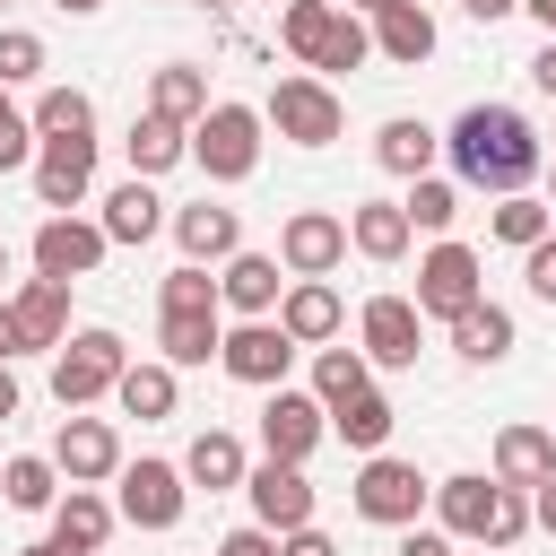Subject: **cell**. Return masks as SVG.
Wrapping results in <instances>:
<instances>
[{
	"label": "cell",
	"instance_id": "6da1fadb",
	"mask_svg": "<svg viewBox=\"0 0 556 556\" xmlns=\"http://www.w3.org/2000/svg\"><path fill=\"white\" fill-rule=\"evenodd\" d=\"M443 156H452V182H460V191L513 200V191H530V182H539L547 139H539V122H530V113H513V104H469V113L443 130Z\"/></svg>",
	"mask_w": 556,
	"mask_h": 556
},
{
	"label": "cell",
	"instance_id": "7a4b0ae2",
	"mask_svg": "<svg viewBox=\"0 0 556 556\" xmlns=\"http://www.w3.org/2000/svg\"><path fill=\"white\" fill-rule=\"evenodd\" d=\"M122 365H130V348H122V330H104V321H87V330H70V339L52 348V400H61V417H78V408H96V400H113V382H122Z\"/></svg>",
	"mask_w": 556,
	"mask_h": 556
},
{
	"label": "cell",
	"instance_id": "3957f363",
	"mask_svg": "<svg viewBox=\"0 0 556 556\" xmlns=\"http://www.w3.org/2000/svg\"><path fill=\"white\" fill-rule=\"evenodd\" d=\"M261 122H269L287 148H330V139L348 130V104H339V87H330V78H313V70H287V78L261 96Z\"/></svg>",
	"mask_w": 556,
	"mask_h": 556
},
{
	"label": "cell",
	"instance_id": "277c9868",
	"mask_svg": "<svg viewBox=\"0 0 556 556\" xmlns=\"http://www.w3.org/2000/svg\"><path fill=\"white\" fill-rule=\"evenodd\" d=\"M261 104H235V96H217L200 122H191V165L208 174V182H252V165H261Z\"/></svg>",
	"mask_w": 556,
	"mask_h": 556
},
{
	"label": "cell",
	"instance_id": "5b68a950",
	"mask_svg": "<svg viewBox=\"0 0 556 556\" xmlns=\"http://www.w3.org/2000/svg\"><path fill=\"white\" fill-rule=\"evenodd\" d=\"M348 504H356L374 530H417V513L434 504V478H417V460H400V452H365Z\"/></svg>",
	"mask_w": 556,
	"mask_h": 556
},
{
	"label": "cell",
	"instance_id": "8992f818",
	"mask_svg": "<svg viewBox=\"0 0 556 556\" xmlns=\"http://www.w3.org/2000/svg\"><path fill=\"white\" fill-rule=\"evenodd\" d=\"M122 495H113V513L130 521V530H174L182 521V504H191V478H182V460H122V478H113Z\"/></svg>",
	"mask_w": 556,
	"mask_h": 556
},
{
	"label": "cell",
	"instance_id": "52a82bcc",
	"mask_svg": "<svg viewBox=\"0 0 556 556\" xmlns=\"http://www.w3.org/2000/svg\"><path fill=\"white\" fill-rule=\"evenodd\" d=\"M295 339L278 330V321H226V339H217V365L243 382V391H278L287 374H295Z\"/></svg>",
	"mask_w": 556,
	"mask_h": 556
},
{
	"label": "cell",
	"instance_id": "ba28073f",
	"mask_svg": "<svg viewBox=\"0 0 556 556\" xmlns=\"http://www.w3.org/2000/svg\"><path fill=\"white\" fill-rule=\"evenodd\" d=\"M35 200H43V217H70V208H87V191H96V130L87 139H35Z\"/></svg>",
	"mask_w": 556,
	"mask_h": 556
},
{
	"label": "cell",
	"instance_id": "9c48e42d",
	"mask_svg": "<svg viewBox=\"0 0 556 556\" xmlns=\"http://www.w3.org/2000/svg\"><path fill=\"white\" fill-rule=\"evenodd\" d=\"M26 252H35V278L78 287V278H96V269H104V252H113V243H104V226H96V217H78V208H70V217H43Z\"/></svg>",
	"mask_w": 556,
	"mask_h": 556
},
{
	"label": "cell",
	"instance_id": "30bf717a",
	"mask_svg": "<svg viewBox=\"0 0 556 556\" xmlns=\"http://www.w3.org/2000/svg\"><path fill=\"white\" fill-rule=\"evenodd\" d=\"M478 295H486V278H478V252L443 235V243L417 261V295H408V304H417L426 321H452V313H469Z\"/></svg>",
	"mask_w": 556,
	"mask_h": 556
},
{
	"label": "cell",
	"instance_id": "8fae6325",
	"mask_svg": "<svg viewBox=\"0 0 556 556\" xmlns=\"http://www.w3.org/2000/svg\"><path fill=\"white\" fill-rule=\"evenodd\" d=\"M321 434H330V408H321L313 391H287V382H278V391L261 400V460H295V469H304V460L321 452Z\"/></svg>",
	"mask_w": 556,
	"mask_h": 556
},
{
	"label": "cell",
	"instance_id": "7c38bea8",
	"mask_svg": "<svg viewBox=\"0 0 556 556\" xmlns=\"http://www.w3.org/2000/svg\"><path fill=\"white\" fill-rule=\"evenodd\" d=\"M348 261V217L339 208H287L278 226V269L287 278H330Z\"/></svg>",
	"mask_w": 556,
	"mask_h": 556
},
{
	"label": "cell",
	"instance_id": "4fadbf2b",
	"mask_svg": "<svg viewBox=\"0 0 556 556\" xmlns=\"http://www.w3.org/2000/svg\"><path fill=\"white\" fill-rule=\"evenodd\" d=\"M0 304H9L17 356H52V348L70 339V287H61V278H17Z\"/></svg>",
	"mask_w": 556,
	"mask_h": 556
},
{
	"label": "cell",
	"instance_id": "5bb4252c",
	"mask_svg": "<svg viewBox=\"0 0 556 556\" xmlns=\"http://www.w3.org/2000/svg\"><path fill=\"white\" fill-rule=\"evenodd\" d=\"M417 348H426V313H417L408 295H365V313H356V356H365V365H417Z\"/></svg>",
	"mask_w": 556,
	"mask_h": 556
},
{
	"label": "cell",
	"instance_id": "9a60e30c",
	"mask_svg": "<svg viewBox=\"0 0 556 556\" xmlns=\"http://www.w3.org/2000/svg\"><path fill=\"white\" fill-rule=\"evenodd\" d=\"M52 469H61V486H104V478H122V434H113V417H61Z\"/></svg>",
	"mask_w": 556,
	"mask_h": 556
},
{
	"label": "cell",
	"instance_id": "2e32d148",
	"mask_svg": "<svg viewBox=\"0 0 556 556\" xmlns=\"http://www.w3.org/2000/svg\"><path fill=\"white\" fill-rule=\"evenodd\" d=\"M243 495H252V521H261L269 539H287V530L313 521V478H304L295 460H252V469H243Z\"/></svg>",
	"mask_w": 556,
	"mask_h": 556
},
{
	"label": "cell",
	"instance_id": "e0dca14e",
	"mask_svg": "<svg viewBox=\"0 0 556 556\" xmlns=\"http://www.w3.org/2000/svg\"><path fill=\"white\" fill-rule=\"evenodd\" d=\"M278 295H287L278 252H235V261H217V313H235V321H269Z\"/></svg>",
	"mask_w": 556,
	"mask_h": 556
},
{
	"label": "cell",
	"instance_id": "ac0fdd59",
	"mask_svg": "<svg viewBox=\"0 0 556 556\" xmlns=\"http://www.w3.org/2000/svg\"><path fill=\"white\" fill-rule=\"evenodd\" d=\"M495 504H504V486L486 478V469H460V478H434V530L443 539H495Z\"/></svg>",
	"mask_w": 556,
	"mask_h": 556
},
{
	"label": "cell",
	"instance_id": "d6986e66",
	"mask_svg": "<svg viewBox=\"0 0 556 556\" xmlns=\"http://www.w3.org/2000/svg\"><path fill=\"white\" fill-rule=\"evenodd\" d=\"M295 348H330L339 330H348V304H339V287L330 278H287V295H278V313H269Z\"/></svg>",
	"mask_w": 556,
	"mask_h": 556
},
{
	"label": "cell",
	"instance_id": "ffe728a7",
	"mask_svg": "<svg viewBox=\"0 0 556 556\" xmlns=\"http://www.w3.org/2000/svg\"><path fill=\"white\" fill-rule=\"evenodd\" d=\"M165 226H174L182 261H200V269H217V261H235V252H243V217H235L226 200H191V208H174Z\"/></svg>",
	"mask_w": 556,
	"mask_h": 556
},
{
	"label": "cell",
	"instance_id": "44dd1931",
	"mask_svg": "<svg viewBox=\"0 0 556 556\" xmlns=\"http://www.w3.org/2000/svg\"><path fill=\"white\" fill-rule=\"evenodd\" d=\"M486 478L495 486H539V478H556V434L547 426H495V452H486Z\"/></svg>",
	"mask_w": 556,
	"mask_h": 556
},
{
	"label": "cell",
	"instance_id": "7402d4cb",
	"mask_svg": "<svg viewBox=\"0 0 556 556\" xmlns=\"http://www.w3.org/2000/svg\"><path fill=\"white\" fill-rule=\"evenodd\" d=\"M365 35H374V52H382V61H400V70L434 61V9H426V0H391V9H374V17H365Z\"/></svg>",
	"mask_w": 556,
	"mask_h": 556
},
{
	"label": "cell",
	"instance_id": "603a6c76",
	"mask_svg": "<svg viewBox=\"0 0 556 556\" xmlns=\"http://www.w3.org/2000/svg\"><path fill=\"white\" fill-rule=\"evenodd\" d=\"M174 400H182V374H174L165 356H130V365H122V382H113V408H122V417H139V426L174 417Z\"/></svg>",
	"mask_w": 556,
	"mask_h": 556
},
{
	"label": "cell",
	"instance_id": "cb8c5ba5",
	"mask_svg": "<svg viewBox=\"0 0 556 556\" xmlns=\"http://www.w3.org/2000/svg\"><path fill=\"white\" fill-rule=\"evenodd\" d=\"M113 495H96V486H61V504H52V539L70 547V556H104V539H113Z\"/></svg>",
	"mask_w": 556,
	"mask_h": 556
},
{
	"label": "cell",
	"instance_id": "d4e9b609",
	"mask_svg": "<svg viewBox=\"0 0 556 556\" xmlns=\"http://www.w3.org/2000/svg\"><path fill=\"white\" fill-rule=\"evenodd\" d=\"M434 156H443V130H426L417 113H391V122L374 130V165H382V174H400V182L434 174Z\"/></svg>",
	"mask_w": 556,
	"mask_h": 556
},
{
	"label": "cell",
	"instance_id": "484cf974",
	"mask_svg": "<svg viewBox=\"0 0 556 556\" xmlns=\"http://www.w3.org/2000/svg\"><path fill=\"white\" fill-rule=\"evenodd\" d=\"M165 217H174V208L156 200V182L130 174V182L104 191V217H96V226H104V243H148V235H165Z\"/></svg>",
	"mask_w": 556,
	"mask_h": 556
},
{
	"label": "cell",
	"instance_id": "4316f807",
	"mask_svg": "<svg viewBox=\"0 0 556 556\" xmlns=\"http://www.w3.org/2000/svg\"><path fill=\"white\" fill-rule=\"evenodd\" d=\"M443 330H452V356H460V365H504V356H513V313H504L495 295H478V304L452 313Z\"/></svg>",
	"mask_w": 556,
	"mask_h": 556
},
{
	"label": "cell",
	"instance_id": "83f0119b",
	"mask_svg": "<svg viewBox=\"0 0 556 556\" xmlns=\"http://www.w3.org/2000/svg\"><path fill=\"white\" fill-rule=\"evenodd\" d=\"M243 469H252V452H243V434H235V426H200V434H191V452H182V478H191V486H208V495L243 486Z\"/></svg>",
	"mask_w": 556,
	"mask_h": 556
},
{
	"label": "cell",
	"instance_id": "f1b7e54d",
	"mask_svg": "<svg viewBox=\"0 0 556 556\" xmlns=\"http://www.w3.org/2000/svg\"><path fill=\"white\" fill-rule=\"evenodd\" d=\"M122 156H130V174H139V182H156V174H174V165L191 156V130H182V122H165V113H139V122L122 130Z\"/></svg>",
	"mask_w": 556,
	"mask_h": 556
},
{
	"label": "cell",
	"instance_id": "f546056e",
	"mask_svg": "<svg viewBox=\"0 0 556 556\" xmlns=\"http://www.w3.org/2000/svg\"><path fill=\"white\" fill-rule=\"evenodd\" d=\"M408 243H417V226H408L400 200H356V208H348V252H365V261H400Z\"/></svg>",
	"mask_w": 556,
	"mask_h": 556
},
{
	"label": "cell",
	"instance_id": "4dcf8cb0",
	"mask_svg": "<svg viewBox=\"0 0 556 556\" xmlns=\"http://www.w3.org/2000/svg\"><path fill=\"white\" fill-rule=\"evenodd\" d=\"M217 96H208V70L200 61H165V70H148V113H165V122H200Z\"/></svg>",
	"mask_w": 556,
	"mask_h": 556
},
{
	"label": "cell",
	"instance_id": "1f68e13d",
	"mask_svg": "<svg viewBox=\"0 0 556 556\" xmlns=\"http://www.w3.org/2000/svg\"><path fill=\"white\" fill-rule=\"evenodd\" d=\"M217 339H226V313H156V348H165L174 374H182V365H208Z\"/></svg>",
	"mask_w": 556,
	"mask_h": 556
},
{
	"label": "cell",
	"instance_id": "d6a6232c",
	"mask_svg": "<svg viewBox=\"0 0 556 556\" xmlns=\"http://www.w3.org/2000/svg\"><path fill=\"white\" fill-rule=\"evenodd\" d=\"M391 426H400V408H391L382 391H356V400H339V408H330V434H339L348 452H382V443H391Z\"/></svg>",
	"mask_w": 556,
	"mask_h": 556
},
{
	"label": "cell",
	"instance_id": "836d02e7",
	"mask_svg": "<svg viewBox=\"0 0 556 556\" xmlns=\"http://www.w3.org/2000/svg\"><path fill=\"white\" fill-rule=\"evenodd\" d=\"M0 495H9L17 513H52V504H61V469H52V452H9V460H0Z\"/></svg>",
	"mask_w": 556,
	"mask_h": 556
},
{
	"label": "cell",
	"instance_id": "e575fe53",
	"mask_svg": "<svg viewBox=\"0 0 556 556\" xmlns=\"http://www.w3.org/2000/svg\"><path fill=\"white\" fill-rule=\"evenodd\" d=\"M26 122H35V139H87L96 130V104H87V87H43Z\"/></svg>",
	"mask_w": 556,
	"mask_h": 556
},
{
	"label": "cell",
	"instance_id": "d590c367",
	"mask_svg": "<svg viewBox=\"0 0 556 556\" xmlns=\"http://www.w3.org/2000/svg\"><path fill=\"white\" fill-rule=\"evenodd\" d=\"M495 243H513V252H530V243H547L556 235V208L539 200V191H513V200H495Z\"/></svg>",
	"mask_w": 556,
	"mask_h": 556
},
{
	"label": "cell",
	"instance_id": "8d00e7d4",
	"mask_svg": "<svg viewBox=\"0 0 556 556\" xmlns=\"http://www.w3.org/2000/svg\"><path fill=\"white\" fill-rule=\"evenodd\" d=\"M356 391H374V365H365L356 348H313V400L339 408V400H356Z\"/></svg>",
	"mask_w": 556,
	"mask_h": 556
},
{
	"label": "cell",
	"instance_id": "74e56055",
	"mask_svg": "<svg viewBox=\"0 0 556 556\" xmlns=\"http://www.w3.org/2000/svg\"><path fill=\"white\" fill-rule=\"evenodd\" d=\"M330 17H339V0H287V9H278V43H287V52L313 70V52H321Z\"/></svg>",
	"mask_w": 556,
	"mask_h": 556
},
{
	"label": "cell",
	"instance_id": "f35d334b",
	"mask_svg": "<svg viewBox=\"0 0 556 556\" xmlns=\"http://www.w3.org/2000/svg\"><path fill=\"white\" fill-rule=\"evenodd\" d=\"M365 61H374V35H365L356 9H339L330 35H321V52H313V78H330V70H365Z\"/></svg>",
	"mask_w": 556,
	"mask_h": 556
},
{
	"label": "cell",
	"instance_id": "ab89813d",
	"mask_svg": "<svg viewBox=\"0 0 556 556\" xmlns=\"http://www.w3.org/2000/svg\"><path fill=\"white\" fill-rule=\"evenodd\" d=\"M400 208H408V226H426V235H452V217H460V182H443V174H417Z\"/></svg>",
	"mask_w": 556,
	"mask_h": 556
},
{
	"label": "cell",
	"instance_id": "60d3db41",
	"mask_svg": "<svg viewBox=\"0 0 556 556\" xmlns=\"http://www.w3.org/2000/svg\"><path fill=\"white\" fill-rule=\"evenodd\" d=\"M156 313H217V278H208L200 261L165 269V278H156Z\"/></svg>",
	"mask_w": 556,
	"mask_h": 556
},
{
	"label": "cell",
	"instance_id": "b9f144b4",
	"mask_svg": "<svg viewBox=\"0 0 556 556\" xmlns=\"http://www.w3.org/2000/svg\"><path fill=\"white\" fill-rule=\"evenodd\" d=\"M43 35H26V26H0V87H26V78H43Z\"/></svg>",
	"mask_w": 556,
	"mask_h": 556
},
{
	"label": "cell",
	"instance_id": "7bdbcfd3",
	"mask_svg": "<svg viewBox=\"0 0 556 556\" xmlns=\"http://www.w3.org/2000/svg\"><path fill=\"white\" fill-rule=\"evenodd\" d=\"M26 165H35V122L0 96V174H26Z\"/></svg>",
	"mask_w": 556,
	"mask_h": 556
},
{
	"label": "cell",
	"instance_id": "ee69618b",
	"mask_svg": "<svg viewBox=\"0 0 556 556\" xmlns=\"http://www.w3.org/2000/svg\"><path fill=\"white\" fill-rule=\"evenodd\" d=\"M521 287H530V295H539V304H556V235H547V243H530V252H521Z\"/></svg>",
	"mask_w": 556,
	"mask_h": 556
},
{
	"label": "cell",
	"instance_id": "f6af8a7d",
	"mask_svg": "<svg viewBox=\"0 0 556 556\" xmlns=\"http://www.w3.org/2000/svg\"><path fill=\"white\" fill-rule=\"evenodd\" d=\"M208 556H278V539H269L261 521H243V530H226V539H217Z\"/></svg>",
	"mask_w": 556,
	"mask_h": 556
},
{
	"label": "cell",
	"instance_id": "bcb514c9",
	"mask_svg": "<svg viewBox=\"0 0 556 556\" xmlns=\"http://www.w3.org/2000/svg\"><path fill=\"white\" fill-rule=\"evenodd\" d=\"M278 556H339V539H330L321 521H304V530H287V539H278Z\"/></svg>",
	"mask_w": 556,
	"mask_h": 556
},
{
	"label": "cell",
	"instance_id": "7dc6e473",
	"mask_svg": "<svg viewBox=\"0 0 556 556\" xmlns=\"http://www.w3.org/2000/svg\"><path fill=\"white\" fill-rule=\"evenodd\" d=\"M530 87H539V96H547V104H556V35H547V43H539V52H530Z\"/></svg>",
	"mask_w": 556,
	"mask_h": 556
},
{
	"label": "cell",
	"instance_id": "c3c4849f",
	"mask_svg": "<svg viewBox=\"0 0 556 556\" xmlns=\"http://www.w3.org/2000/svg\"><path fill=\"white\" fill-rule=\"evenodd\" d=\"M530 530H547V539H556V478H539V486H530Z\"/></svg>",
	"mask_w": 556,
	"mask_h": 556
},
{
	"label": "cell",
	"instance_id": "681fc988",
	"mask_svg": "<svg viewBox=\"0 0 556 556\" xmlns=\"http://www.w3.org/2000/svg\"><path fill=\"white\" fill-rule=\"evenodd\" d=\"M391 556H452V539H443V530H400Z\"/></svg>",
	"mask_w": 556,
	"mask_h": 556
},
{
	"label": "cell",
	"instance_id": "f907efd6",
	"mask_svg": "<svg viewBox=\"0 0 556 556\" xmlns=\"http://www.w3.org/2000/svg\"><path fill=\"white\" fill-rule=\"evenodd\" d=\"M460 9H469V17H478V26H495V17H513V9H521V0H460Z\"/></svg>",
	"mask_w": 556,
	"mask_h": 556
},
{
	"label": "cell",
	"instance_id": "816d5d0a",
	"mask_svg": "<svg viewBox=\"0 0 556 556\" xmlns=\"http://www.w3.org/2000/svg\"><path fill=\"white\" fill-rule=\"evenodd\" d=\"M17 400H26V391H17V374H9V365H0V426H9V417H17Z\"/></svg>",
	"mask_w": 556,
	"mask_h": 556
},
{
	"label": "cell",
	"instance_id": "f5cc1de1",
	"mask_svg": "<svg viewBox=\"0 0 556 556\" xmlns=\"http://www.w3.org/2000/svg\"><path fill=\"white\" fill-rule=\"evenodd\" d=\"M530 17H539V35H556V0H521Z\"/></svg>",
	"mask_w": 556,
	"mask_h": 556
},
{
	"label": "cell",
	"instance_id": "db71d44e",
	"mask_svg": "<svg viewBox=\"0 0 556 556\" xmlns=\"http://www.w3.org/2000/svg\"><path fill=\"white\" fill-rule=\"evenodd\" d=\"M17 356V330H9V304H0V365Z\"/></svg>",
	"mask_w": 556,
	"mask_h": 556
},
{
	"label": "cell",
	"instance_id": "11a10c76",
	"mask_svg": "<svg viewBox=\"0 0 556 556\" xmlns=\"http://www.w3.org/2000/svg\"><path fill=\"white\" fill-rule=\"evenodd\" d=\"M17 556H70V547H61V539H26Z\"/></svg>",
	"mask_w": 556,
	"mask_h": 556
},
{
	"label": "cell",
	"instance_id": "9f6ffc18",
	"mask_svg": "<svg viewBox=\"0 0 556 556\" xmlns=\"http://www.w3.org/2000/svg\"><path fill=\"white\" fill-rule=\"evenodd\" d=\"M52 9H61V17H96L104 0H52Z\"/></svg>",
	"mask_w": 556,
	"mask_h": 556
},
{
	"label": "cell",
	"instance_id": "6f0895ef",
	"mask_svg": "<svg viewBox=\"0 0 556 556\" xmlns=\"http://www.w3.org/2000/svg\"><path fill=\"white\" fill-rule=\"evenodd\" d=\"M539 174H547V208H556V156H547V165H539Z\"/></svg>",
	"mask_w": 556,
	"mask_h": 556
},
{
	"label": "cell",
	"instance_id": "680465c9",
	"mask_svg": "<svg viewBox=\"0 0 556 556\" xmlns=\"http://www.w3.org/2000/svg\"><path fill=\"white\" fill-rule=\"evenodd\" d=\"M348 9H356V17H374V9H391V0H348Z\"/></svg>",
	"mask_w": 556,
	"mask_h": 556
},
{
	"label": "cell",
	"instance_id": "91938a15",
	"mask_svg": "<svg viewBox=\"0 0 556 556\" xmlns=\"http://www.w3.org/2000/svg\"><path fill=\"white\" fill-rule=\"evenodd\" d=\"M0 287H9V243H0Z\"/></svg>",
	"mask_w": 556,
	"mask_h": 556
},
{
	"label": "cell",
	"instance_id": "94428289",
	"mask_svg": "<svg viewBox=\"0 0 556 556\" xmlns=\"http://www.w3.org/2000/svg\"><path fill=\"white\" fill-rule=\"evenodd\" d=\"M200 9H235V0H200Z\"/></svg>",
	"mask_w": 556,
	"mask_h": 556
},
{
	"label": "cell",
	"instance_id": "6125c7cd",
	"mask_svg": "<svg viewBox=\"0 0 556 556\" xmlns=\"http://www.w3.org/2000/svg\"><path fill=\"white\" fill-rule=\"evenodd\" d=\"M486 556H495V547H486Z\"/></svg>",
	"mask_w": 556,
	"mask_h": 556
},
{
	"label": "cell",
	"instance_id": "be15d7a7",
	"mask_svg": "<svg viewBox=\"0 0 556 556\" xmlns=\"http://www.w3.org/2000/svg\"><path fill=\"white\" fill-rule=\"evenodd\" d=\"M547 156H556V148H547Z\"/></svg>",
	"mask_w": 556,
	"mask_h": 556
},
{
	"label": "cell",
	"instance_id": "e7e4bbea",
	"mask_svg": "<svg viewBox=\"0 0 556 556\" xmlns=\"http://www.w3.org/2000/svg\"><path fill=\"white\" fill-rule=\"evenodd\" d=\"M278 9H287V0H278Z\"/></svg>",
	"mask_w": 556,
	"mask_h": 556
},
{
	"label": "cell",
	"instance_id": "03108f58",
	"mask_svg": "<svg viewBox=\"0 0 556 556\" xmlns=\"http://www.w3.org/2000/svg\"><path fill=\"white\" fill-rule=\"evenodd\" d=\"M0 9H9V0H0Z\"/></svg>",
	"mask_w": 556,
	"mask_h": 556
},
{
	"label": "cell",
	"instance_id": "003e7915",
	"mask_svg": "<svg viewBox=\"0 0 556 556\" xmlns=\"http://www.w3.org/2000/svg\"><path fill=\"white\" fill-rule=\"evenodd\" d=\"M547 434H556V426H547Z\"/></svg>",
	"mask_w": 556,
	"mask_h": 556
}]
</instances>
